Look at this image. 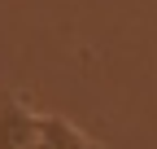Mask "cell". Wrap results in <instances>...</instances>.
<instances>
[{"label":"cell","instance_id":"1","mask_svg":"<svg viewBox=\"0 0 157 149\" xmlns=\"http://www.w3.org/2000/svg\"><path fill=\"white\" fill-rule=\"evenodd\" d=\"M35 136H39V119L22 101L5 97L0 101V149H31Z\"/></svg>","mask_w":157,"mask_h":149},{"label":"cell","instance_id":"2","mask_svg":"<svg viewBox=\"0 0 157 149\" xmlns=\"http://www.w3.org/2000/svg\"><path fill=\"white\" fill-rule=\"evenodd\" d=\"M31 149H92L83 132H74L66 119H39V136Z\"/></svg>","mask_w":157,"mask_h":149}]
</instances>
